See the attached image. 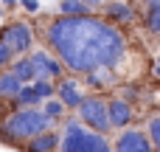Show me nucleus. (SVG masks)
I'll list each match as a JSON object with an SVG mask.
<instances>
[{"label":"nucleus","mask_w":160,"mask_h":152,"mask_svg":"<svg viewBox=\"0 0 160 152\" xmlns=\"http://www.w3.org/2000/svg\"><path fill=\"white\" fill-rule=\"evenodd\" d=\"M42 39L48 51H53L73 76H84L98 68L115 71L129 51L124 31L98 14H87V17L59 14L45 23Z\"/></svg>","instance_id":"f257e3e1"},{"label":"nucleus","mask_w":160,"mask_h":152,"mask_svg":"<svg viewBox=\"0 0 160 152\" xmlns=\"http://www.w3.org/2000/svg\"><path fill=\"white\" fill-rule=\"evenodd\" d=\"M45 130H53V121L42 113V107H14L0 121V141L8 147H22Z\"/></svg>","instance_id":"f03ea898"},{"label":"nucleus","mask_w":160,"mask_h":152,"mask_svg":"<svg viewBox=\"0 0 160 152\" xmlns=\"http://www.w3.org/2000/svg\"><path fill=\"white\" fill-rule=\"evenodd\" d=\"M62 138H59V152H112V141L104 133H96L84 127L79 118L68 116L62 121Z\"/></svg>","instance_id":"7ed1b4c3"},{"label":"nucleus","mask_w":160,"mask_h":152,"mask_svg":"<svg viewBox=\"0 0 160 152\" xmlns=\"http://www.w3.org/2000/svg\"><path fill=\"white\" fill-rule=\"evenodd\" d=\"M76 118L84 124V127H90V130H96V133H110L112 127H110V110H107V99L101 96V93H90V96H84V102L79 104V110H76Z\"/></svg>","instance_id":"20e7f679"},{"label":"nucleus","mask_w":160,"mask_h":152,"mask_svg":"<svg viewBox=\"0 0 160 152\" xmlns=\"http://www.w3.org/2000/svg\"><path fill=\"white\" fill-rule=\"evenodd\" d=\"M0 39L14 51V56H28L34 48V28L25 20H11L0 28Z\"/></svg>","instance_id":"39448f33"},{"label":"nucleus","mask_w":160,"mask_h":152,"mask_svg":"<svg viewBox=\"0 0 160 152\" xmlns=\"http://www.w3.org/2000/svg\"><path fill=\"white\" fill-rule=\"evenodd\" d=\"M28 56H31V65H34L37 79H51V82H59V79L68 73L65 62H62L53 51H48V48H42V51H31Z\"/></svg>","instance_id":"423d86ee"},{"label":"nucleus","mask_w":160,"mask_h":152,"mask_svg":"<svg viewBox=\"0 0 160 152\" xmlns=\"http://www.w3.org/2000/svg\"><path fill=\"white\" fill-rule=\"evenodd\" d=\"M112 152H155L146 130H138V127H127V130H118L115 141H112Z\"/></svg>","instance_id":"0eeeda50"},{"label":"nucleus","mask_w":160,"mask_h":152,"mask_svg":"<svg viewBox=\"0 0 160 152\" xmlns=\"http://www.w3.org/2000/svg\"><path fill=\"white\" fill-rule=\"evenodd\" d=\"M101 17H104L107 23H115V25L121 28V25L135 23L138 8H135L132 3H127V0H107V3H101Z\"/></svg>","instance_id":"6e6552de"},{"label":"nucleus","mask_w":160,"mask_h":152,"mask_svg":"<svg viewBox=\"0 0 160 152\" xmlns=\"http://www.w3.org/2000/svg\"><path fill=\"white\" fill-rule=\"evenodd\" d=\"M107 110H110V127L112 130H127L135 121V104H129L124 96H112L107 99Z\"/></svg>","instance_id":"1a4fd4ad"},{"label":"nucleus","mask_w":160,"mask_h":152,"mask_svg":"<svg viewBox=\"0 0 160 152\" xmlns=\"http://www.w3.org/2000/svg\"><path fill=\"white\" fill-rule=\"evenodd\" d=\"M56 99H62L65 102V107L68 110H79V104L84 102V90H82V82L70 73H65L59 82H56Z\"/></svg>","instance_id":"9d476101"},{"label":"nucleus","mask_w":160,"mask_h":152,"mask_svg":"<svg viewBox=\"0 0 160 152\" xmlns=\"http://www.w3.org/2000/svg\"><path fill=\"white\" fill-rule=\"evenodd\" d=\"M59 138H62L59 130H45V133L28 138L20 149L22 152H59Z\"/></svg>","instance_id":"9b49d317"},{"label":"nucleus","mask_w":160,"mask_h":152,"mask_svg":"<svg viewBox=\"0 0 160 152\" xmlns=\"http://www.w3.org/2000/svg\"><path fill=\"white\" fill-rule=\"evenodd\" d=\"M141 20L152 37H160V0H141Z\"/></svg>","instance_id":"f8f14e48"},{"label":"nucleus","mask_w":160,"mask_h":152,"mask_svg":"<svg viewBox=\"0 0 160 152\" xmlns=\"http://www.w3.org/2000/svg\"><path fill=\"white\" fill-rule=\"evenodd\" d=\"M82 79H84V85H87V87H93V90H104V87H110V85H115V82H118L115 71H110V68L90 71V73H84Z\"/></svg>","instance_id":"ddd939ff"},{"label":"nucleus","mask_w":160,"mask_h":152,"mask_svg":"<svg viewBox=\"0 0 160 152\" xmlns=\"http://www.w3.org/2000/svg\"><path fill=\"white\" fill-rule=\"evenodd\" d=\"M20 87H22V82L11 73V68L8 71H0V99L3 102H14L17 93H20Z\"/></svg>","instance_id":"4468645a"},{"label":"nucleus","mask_w":160,"mask_h":152,"mask_svg":"<svg viewBox=\"0 0 160 152\" xmlns=\"http://www.w3.org/2000/svg\"><path fill=\"white\" fill-rule=\"evenodd\" d=\"M59 14H68V17H87V14H96V8H93L87 0H59Z\"/></svg>","instance_id":"2eb2a0df"},{"label":"nucleus","mask_w":160,"mask_h":152,"mask_svg":"<svg viewBox=\"0 0 160 152\" xmlns=\"http://www.w3.org/2000/svg\"><path fill=\"white\" fill-rule=\"evenodd\" d=\"M11 73L22 82V85H31L34 79H37V73H34V65H31V56H17L14 62H11Z\"/></svg>","instance_id":"dca6fc26"},{"label":"nucleus","mask_w":160,"mask_h":152,"mask_svg":"<svg viewBox=\"0 0 160 152\" xmlns=\"http://www.w3.org/2000/svg\"><path fill=\"white\" fill-rule=\"evenodd\" d=\"M42 113H45L53 124H62V121L68 118V113H70V110L65 107V102H62V99H56V96H53V99L42 102Z\"/></svg>","instance_id":"f3484780"},{"label":"nucleus","mask_w":160,"mask_h":152,"mask_svg":"<svg viewBox=\"0 0 160 152\" xmlns=\"http://www.w3.org/2000/svg\"><path fill=\"white\" fill-rule=\"evenodd\" d=\"M14 107H42V99L37 96L34 85H22L17 99H14Z\"/></svg>","instance_id":"a211bd4d"},{"label":"nucleus","mask_w":160,"mask_h":152,"mask_svg":"<svg viewBox=\"0 0 160 152\" xmlns=\"http://www.w3.org/2000/svg\"><path fill=\"white\" fill-rule=\"evenodd\" d=\"M146 135H149V141H152V147H155V152H160V113H155V116H149V121H146Z\"/></svg>","instance_id":"6ab92c4d"},{"label":"nucleus","mask_w":160,"mask_h":152,"mask_svg":"<svg viewBox=\"0 0 160 152\" xmlns=\"http://www.w3.org/2000/svg\"><path fill=\"white\" fill-rule=\"evenodd\" d=\"M31 85H34V90H37V96L42 102H48V99L56 96V82H51V79H34Z\"/></svg>","instance_id":"aec40b11"},{"label":"nucleus","mask_w":160,"mask_h":152,"mask_svg":"<svg viewBox=\"0 0 160 152\" xmlns=\"http://www.w3.org/2000/svg\"><path fill=\"white\" fill-rule=\"evenodd\" d=\"M17 56H14V51L0 39V71H6V68H11V62H14Z\"/></svg>","instance_id":"412c9836"},{"label":"nucleus","mask_w":160,"mask_h":152,"mask_svg":"<svg viewBox=\"0 0 160 152\" xmlns=\"http://www.w3.org/2000/svg\"><path fill=\"white\" fill-rule=\"evenodd\" d=\"M25 11H39V0H20Z\"/></svg>","instance_id":"4be33fe9"},{"label":"nucleus","mask_w":160,"mask_h":152,"mask_svg":"<svg viewBox=\"0 0 160 152\" xmlns=\"http://www.w3.org/2000/svg\"><path fill=\"white\" fill-rule=\"evenodd\" d=\"M87 3H90L93 8H101V3H104V0H87Z\"/></svg>","instance_id":"5701e85b"},{"label":"nucleus","mask_w":160,"mask_h":152,"mask_svg":"<svg viewBox=\"0 0 160 152\" xmlns=\"http://www.w3.org/2000/svg\"><path fill=\"white\" fill-rule=\"evenodd\" d=\"M155 76L160 79V56H158V62H155Z\"/></svg>","instance_id":"b1692460"},{"label":"nucleus","mask_w":160,"mask_h":152,"mask_svg":"<svg viewBox=\"0 0 160 152\" xmlns=\"http://www.w3.org/2000/svg\"><path fill=\"white\" fill-rule=\"evenodd\" d=\"M3 3H6V6H11V3H14V0H3Z\"/></svg>","instance_id":"393cba45"}]
</instances>
